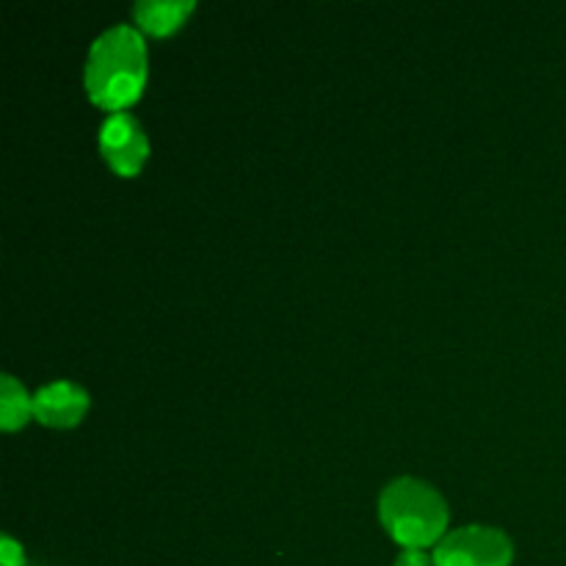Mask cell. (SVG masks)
I'll return each instance as SVG.
<instances>
[{
    "mask_svg": "<svg viewBox=\"0 0 566 566\" xmlns=\"http://www.w3.org/2000/svg\"><path fill=\"white\" fill-rule=\"evenodd\" d=\"M86 92L97 105L122 111L142 94L147 81V48L127 22L111 25L92 42L83 70Z\"/></svg>",
    "mask_w": 566,
    "mask_h": 566,
    "instance_id": "1",
    "label": "cell"
},
{
    "mask_svg": "<svg viewBox=\"0 0 566 566\" xmlns=\"http://www.w3.org/2000/svg\"><path fill=\"white\" fill-rule=\"evenodd\" d=\"M379 514L385 528L403 547L437 545L448 523V503L426 481L401 475L381 490Z\"/></svg>",
    "mask_w": 566,
    "mask_h": 566,
    "instance_id": "2",
    "label": "cell"
},
{
    "mask_svg": "<svg viewBox=\"0 0 566 566\" xmlns=\"http://www.w3.org/2000/svg\"><path fill=\"white\" fill-rule=\"evenodd\" d=\"M512 539L492 525H462L434 545L437 566H509Z\"/></svg>",
    "mask_w": 566,
    "mask_h": 566,
    "instance_id": "3",
    "label": "cell"
},
{
    "mask_svg": "<svg viewBox=\"0 0 566 566\" xmlns=\"http://www.w3.org/2000/svg\"><path fill=\"white\" fill-rule=\"evenodd\" d=\"M99 149H103L111 169L130 177L147 160L149 142L136 116L127 114V111H111L99 125Z\"/></svg>",
    "mask_w": 566,
    "mask_h": 566,
    "instance_id": "4",
    "label": "cell"
},
{
    "mask_svg": "<svg viewBox=\"0 0 566 566\" xmlns=\"http://www.w3.org/2000/svg\"><path fill=\"white\" fill-rule=\"evenodd\" d=\"M88 409V392L75 381H50V385L39 387L33 392V415L42 423L55 426V429H66L75 426Z\"/></svg>",
    "mask_w": 566,
    "mask_h": 566,
    "instance_id": "5",
    "label": "cell"
},
{
    "mask_svg": "<svg viewBox=\"0 0 566 566\" xmlns=\"http://www.w3.org/2000/svg\"><path fill=\"white\" fill-rule=\"evenodd\" d=\"M191 11L193 0H138L133 6V17H136L138 25L155 36L175 31Z\"/></svg>",
    "mask_w": 566,
    "mask_h": 566,
    "instance_id": "6",
    "label": "cell"
},
{
    "mask_svg": "<svg viewBox=\"0 0 566 566\" xmlns=\"http://www.w3.org/2000/svg\"><path fill=\"white\" fill-rule=\"evenodd\" d=\"M33 412V396L11 374L0 376V426L6 431L20 429Z\"/></svg>",
    "mask_w": 566,
    "mask_h": 566,
    "instance_id": "7",
    "label": "cell"
},
{
    "mask_svg": "<svg viewBox=\"0 0 566 566\" xmlns=\"http://www.w3.org/2000/svg\"><path fill=\"white\" fill-rule=\"evenodd\" d=\"M0 566H25L22 545L20 542L11 539L9 534L0 536Z\"/></svg>",
    "mask_w": 566,
    "mask_h": 566,
    "instance_id": "8",
    "label": "cell"
},
{
    "mask_svg": "<svg viewBox=\"0 0 566 566\" xmlns=\"http://www.w3.org/2000/svg\"><path fill=\"white\" fill-rule=\"evenodd\" d=\"M392 566H437V564H434V558L426 556L420 547H407V551L396 558V564Z\"/></svg>",
    "mask_w": 566,
    "mask_h": 566,
    "instance_id": "9",
    "label": "cell"
}]
</instances>
